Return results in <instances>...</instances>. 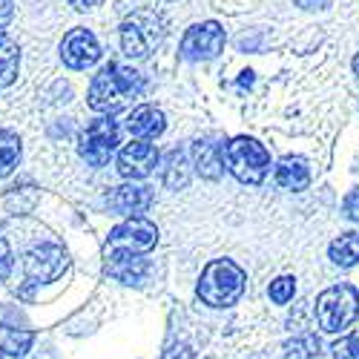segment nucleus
<instances>
[{
	"label": "nucleus",
	"mask_w": 359,
	"mask_h": 359,
	"mask_svg": "<svg viewBox=\"0 0 359 359\" xmlns=\"http://www.w3.org/2000/svg\"><path fill=\"white\" fill-rule=\"evenodd\" d=\"M61 61L69 69H89L101 61V43L89 29L78 26L61 41Z\"/></svg>",
	"instance_id": "9d476101"
},
{
	"label": "nucleus",
	"mask_w": 359,
	"mask_h": 359,
	"mask_svg": "<svg viewBox=\"0 0 359 359\" xmlns=\"http://www.w3.org/2000/svg\"><path fill=\"white\" fill-rule=\"evenodd\" d=\"M222 161L227 164V170L242 184H259V182H264L267 170H271V156H267V149L256 138H248V135L233 138L222 149Z\"/></svg>",
	"instance_id": "39448f33"
},
{
	"label": "nucleus",
	"mask_w": 359,
	"mask_h": 359,
	"mask_svg": "<svg viewBox=\"0 0 359 359\" xmlns=\"http://www.w3.org/2000/svg\"><path fill=\"white\" fill-rule=\"evenodd\" d=\"M331 351H334V359H359V331L339 339Z\"/></svg>",
	"instance_id": "b1692460"
},
{
	"label": "nucleus",
	"mask_w": 359,
	"mask_h": 359,
	"mask_svg": "<svg viewBox=\"0 0 359 359\" xmlns=\"http://www.w3.org/2000/svg\"><path fill=\"white\" fill-rule=\"evenodd\" d=\"M35 342V331L9 308H0V353L4 356H26Z\"/></svg>",
	"instance_id": "9b49d317"
},
{
	"label": "nucleus",
	"mask_w": 359,
	"mask_h": 359,
	"mask_svg": "<svg viewBox=\"0 0 359 359\" xmlns=\"http://www.w3.org/2000/svg\"><path fill=\"white\" fill-rule=\"evenodd\" d=\"M224 49V29L216 20H204L190 26L182 38V57L184 61H213Z\"/></svg>",
	"instance_id": "6e6552de"
},
{
	"label": "nucleus",
	"mask_w": 359,
	"mask_h": 359,
	"mask_svg": "<svg viewBox=\"0 0 359 359\" xmlns=\"http://www.w3.org/2000/svg\"><path fill=\"white\" fill-rule=\"evenodd\" d=\"M353 72H356V78H359V55L353 57Z\"/></svg>",
	"instance_id": "7c9ffc66"
},
{
	"label": "nucleus",
	"mask_w": 359,
	"mask_h": 359,
	"mask_svg": "<svg viewBox=\"0 0 359 359\" xmlns=\"http://www.w3.org/2000/svg\"><path fill=\"white\" fill-rule=\"evenodd\" d=\"M293 4L299 6V9H308V12H313V9H325L331 0H293Z\"/></svg>",
	"instance_id": "c85d7f7f"
},
{
	"label": "nucleus",
	"mask_w": 359,
	"mask_h": 359,
	"mask_svg": "<svg viewBox=\"0 0 359 359\" xmlns=\"http://www.w3.org/2000/svg\"><path fill=\"white\" fill-rule=\"evenodd\" d=\"M158 242V227L144 219V216H130L121 222L107 238V253H147Z\"/></svg>",
	"instance_id": "0eeeda50"
},
{
	"label": "nucleus",
	"mask_w": 359,
	"mask_h": 359,
	"mask_svg": "<svg viewBox=\"0 0 359 359\" xmlns=\"http://www.w3.org/2000/svg\"><path fill=\"white\" fill-rule=\"evenodd\" d=\"M144 93V78L141 72L121 67V64H107L89 83V107L95 112L112 115L124 109L133 98Z\"/></svg>",
	"instance_id": "f257e3e1"
},
{
	"label": "nucleus",
	"mask_w": 359,
	"mask_h": 359,
	"mask_svg": "<svg viewBox=\"0 0 359 359\" xmlns=\"http://www.w3.org/2000/svg\"><path fill=\"white\" fill-rule=\"evenodd\" d=\"M276 184L285 187V190H305L311 184V170L305 164V158H299V156H285L279 164H276Z\"/></svg>",
	"instance_id": "f3484780"
},
{
	"label": "nucleus",
	"mask_w": 359,
	"mask_h": 359,
	"mask_svg": "<svg viewBox=\"0 0 359 359\" xmlns=\"http://www.w3.org/2000/svg\"><path fill=\"white\" fill-rule=\"evenodd\" d=\"M327 256L339 267H353L359 262V233L351 230V233H342L339 238H334L331 248H327Z\"/></svg>",
	"instance_id": "aec40b11"
},
{
	"label": "nucleus",
	"mask_w": 359,
	"mask_h": 359,
	"mask_svg": "<svg viewBox=\"0 0 359 359\" xmlns=\"http://www.w3.org/2000/svg\"><path fill=\"white\" fill-rule=\"evenodd\" d=\"M164 359H193V351L187 345H172L164 351Z\"/></svg>",
	"instance_id": "bb28decb"
},
{
	"label": "nucleus",
	"mask_w": 359,
	"mask_h": 359,
	"mask_svg": "<svg viewBox=\"0 0 359 359\" xmlns=\"http://www.w3.org/2000/svg\"><path fill=\"white\" fill-rule=\"evenodd\" d=\"M296 293V279L293 276H279L276 282H271V299L276 305H287Z\"/></svg>",
	"instance_id": "5701e85b"
},
{
	"label": "nucleus",
	"mask_w": 359,
	"mask_h": 359,
	"mask_svg": "<svg viewBox=\"0 0 359 359\" xmlns=\"http://www.w3.org/2000/svg\"><path fill=\"white\" fill-rule=\"evenodd\" d=\"M64 271H67V253L57 245H38L23 259V273L32 285L55 282Z\"/></svg>",
	"instance_id": "1a4fd4ad"
},
{
	"label": "nucleus",
	"mask_w": 359,
	"mask_h": 359,
	"mask_svg": "<svg viewBox=\"0 0 359 359\" xmlns=\"http://www.w3.org/2000/svg\"><path fill=\"white\" fill-rule=\"evenodd\" d=\"M69 4L78 9V12H89V9H95V6H101L104 0H69Z\"/></svg>",
	"instance_id": "c756f323"
},
{
	"label": "nucleus",
	"mask_w": 359,
	"mask_h": 359,
	"mask_svg": "<svg viewBox=\"0 0 359 359\" xmlns=\"http://www.w3.org/2000/svg\"><path fill=\"white\" fill-rule=\"evenodd\" d=\"M20 69V49L18 41L6 32H0V89H6L9 83H15Z\"/></svg>",
	"instance_id": "a211bd4d"
},
{
	"label": "nucleus",
	"mask_w": 359,
	"mask_h": 359,
	"mask_svg": "<svg viewBox=\"0 0 359 359\" xmlns=\"http://www.w3.org/2000/svg\"><path fill=\"white\" fill-rule=\"evenodd\" d=\"M153 204V190L149 187H141V184H121L115 187L109 196H107V207L112 213H121V216H141L147 207Z\"/></svg>",
	"instance_id": "ddd939ff"
},
{
	"label": "nucleus",
	"mask_w": 359,
	"mask_h": 359,
	"mask_svg": "<svg viewBox=\"0 0 359 359\" xmlns=\"http://www.w3.org/2000/svg\"><path fill=\"white\" fill-rule=\"evenodd\" d=\"M12 267H15V259H12V248L6 242V236L0 233V282H6L12 276Z\"/></svg>",
	"instance_id": "393cba45"
},
{
	"label": "nucleus",
	"mask_w": 359,
	"mask_h": 359,
	"mask_svg": "<svg viewBox=\"0 0 359 359\" xmlns=\"http://www.w3.org/2000/svg\"><path fill=\"white\" fill-rule=\"evenodd\" d=\"M164 41V20L156 12L138 9L124 18L121 23V49L133 61H144L149 57Z\"/></svg>",
	"instance_id": "20e7f679"
},
{
	"label": "nucleus",
	"mask_w": 359,
	"mask_h": 359,
	"mask_svg": "<svg viewBox=\"0 0 359 359\" xmlns=\"http://www.w3.org/2000/svg\"><path fill=\"white\" fill-rule=\"evenodd\" d=\"M359 316V293L353 285H334L316 299V322L325 334H339Z\"/></svg>",
	"instance_id": "7ed1b4c3"
},
{
	"label": "nucleus",
	"mask_w": 359,
	"mask_h": 359,
	"mask_svg": "<svg viewBox=\"0 0 359 359\" xmlns=\"http://www.w3.org/2000/svg\"><path fill=\"white\" fill-rule=\"evenodd\" d=\"M164 184L170 190H184L190 184V161L182 149H172L164 161Z\"/></svg>",
	"instance_id": "6ab92c4d"
},
{
	"label": "nucleus",
	"mask_w": 359,
	"mask_h": 359,
	"mask_svg": "<svg viewBox=\"0 0 359 359\" xmlns=\"http://www.w3.org/2000/svg\"><path fill=\"white\" fill-rule=\"evenodd\" d=\"M319 337L316 334H302V337H293L285 345V359H313L319 356Z\"/></svg>",
	"instance_id": "4be33fe9"
},
{
	"label": "nucleus",
	"mask_w": 359,
	"mask_h": 359,
	"mask_svg": "<svg viewBox=\"0 0 359 359\" xmlns=\"http://www.w3.org/2000/svg\"><path fill=\"white\" fill-rule=\"evenodd\" d=\"M149 264L138 253H107V273L124 285H141Z\"/></svg>",
	"instance_id": "dca6fc26"
},
{
	"label": "nucleus",
	"mask_w": 359,
	"mask_h": 359,
	"mask_svg": "<svg viewBox=\"0 0 359 359\" xmlns=\"http://www.w3.org/2000/svg\"><path fill=\"white\" fill-rule=\"evenodd\" d=\"M248 276L233 259H216L204 267L198 279V299L207 308H233L238 299L245 296Z\"/></svg>",
	"instance_id": "f03ea898"
},
{
	"label": "nucleus",
	"mask_w": 359,
	"mask_h": 359,
	"mask_svg": "<svg viewBox=\"0 0 359 359\" xmlns=\"http://www.w3.org/2000/svg\"><path fill=\"white\" fill-rule=\"evenodd\" d=\"M342 210H345V216H348L351 222H359V187H356V190H351V193L345 196Z\"/></svg>",
	"instance_id": "a878e982"
},
{
	"label": "nucleus",
	"mask_w": 359,
	"mask_h": 359,
	"mask_svg": "<svg viewBox=\"0 0 359 359\" xmlns=\"http://www.w3.org/2000/svg\"><path fill=\"white\" fill-rule=\"evenodd\" d=\"M118 144H121V130L109 115H101L81 133L78 153L89 167H107Z\"/></svg>",
	"instance_id": "423d86ee"
},
{
	"label": "nucleus",
	"mask_w": 359,
	"mask_h": 359,
	"mask_svg": "<svg viewBox=\"0 0 359 359\" xmlns=\"http://www.w3.org/2000/svg\"><path fill=\"white\" fill-rule=\"evenodd\" d=\"M127 130L130 135H135V141H149V138H158L164 130H167V121H164V112L158 107H135L130 115H127Z\"/></svg>",
	"instance_id": "2eb2a0df"
},
{
	"label": "nucleus",
	"mask_w": 359,
	"mask_h": 359,
	"mask_svg": "<svg viewBox=\"0 0 359 359\" xmlns=\"http://www.w3.org/2000/svg\"><path fill=\"white\" fill-rule=\"evenodd\" d=\"M156 167H158V149L147 141H133L118 153V172L130 178V182L147 178Z\"/></svg>",
	"instance_id": "f8f14e48"
},
{
	"label": "nucleus",
	"mask_w": 359,
	"mask_h": 359,
	"mask_svg": "<svg viewBox=\"0 0 359 359\" xmlns=\"http://www.w3.org/2000/svg\"><path fill=\"white\" fill-rule=\"evenodd\" d=\"M222 144L216 138H198L193 141L190 147V156H193V167L201 178H210V182H216V178H222L224 172V161H222Z\"/></svg>",
	"instance_id": "4468645a"
},
{
	"label": "nucleus",
	"mask_w": 359,
	"mask_h": 359,
	"mask_svg": "<svg viewBox=\"0 0 359 359\" xmlns=\"http://www.w3.org/2000/svg\"><path fill=\"white\" fill-rule=\"evenodd\" d=\"M20 164V138L12 130H0V178L15 172Z\"/></svg>",
	"instance_id": "412c9836"
},
{
	"label": "nucleus",
	"mask_w": 359,
	"mask_h": 359,
	"mask_svg": "<svg viewBox=\"0 0 359 359\" xmlns=\"http://www.w3.org/2000/svg\"><path fill=\"white\" fill-rule=\"evenodd\" d=\"M15 15V0H0V29H4Z\"/></svg>",
	"instance_id": "cd10ccee"
}]
</instances>
